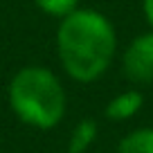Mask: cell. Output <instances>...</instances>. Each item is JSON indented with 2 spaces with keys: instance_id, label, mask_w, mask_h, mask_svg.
<instances>
[{
  "instance_id": "obj_1",
  "label": "cell",
  "mask_w": 153,
  "mask_h": 153,
  "mask_svg": "<svg viewBox=\"0 0 153 153\" xmlns=\"http://www.w3.org/2000/svg\"><path fill=\"white\" fill-rule=\"evenodd\" d=\"M56 54L70 79L79 83L97 81L108 72L117 56L115 25L101 11L76 7L59 23Z\"/></svg>"
},
{
  "instance_id": "obj_5",
  "label": "cell",
  "mask_w": 153,
  "mask_h": 153,
  "mask_svg": "<svg viewBox=\"0 0 153 153\" xmlns=\"http://www.w3.org/2000/svg\"><path fill=\"white\" fill-rule=\"evenodd\" d=\"M97 140V122L86 117V120L76 122L68 137V153H86Z\"/></svg>"
},
{
  "instance_id": "obj_2",
  "label": "cell",
  "mask_w": 153,
  "mask_h": 153,
  "mask_svg": "<svg viewBox=\"0 0 153 153\" xmlns=\"http://www.w3.org/2000/svg\"><path fill=\"white\" fill-rule=\"evenodd\" d=\"M7 99L16 117L38 131L56 128L68 108V95L61 79L43 65L20 68L9 81Z\"/></svg>"
},
{
  "instance_id": "obj_4",
  "label": "cell",
  "mask_w": 153,
  "mask_h": 153,
  "mask_svg": "<svg viewBox=\"0 0 153 153\" xmlns=\"http://www.w3.org/2000/svg\"><path fill=\"white\" fill-rule=\"evenodd\" d=\"M142 106H144V95L137 88H128L124 92H117L106 104L104 115L110 122H126V120H133L135 115L142 110Z\"/></svg>"
},
{
  "instance_id": "obj_6",
  "label": "cell",
  "mask_w": 153,
  "mask_h": 153,
  "mask_svg": "<svg viewBox=\"0 0 153 153\" xmlns=\"http://www.w3.org/2000/svg\"><path fill=\"white\" fill-rule=\"evenodd\" d=\"M117 153H153V126L126 133L117 144Z\"/></svg>"
},
{
  "instance_id": "obj_3",
  "label": "cell",
  "mask_w": 153,
  "mask_h": 153,
  "mask_svg": "<svg viewBox=\"0 0 153 153\" xmlns=\"http://www.w3.org/2000/svg\"><path fill=\"white\" fill-rule=\"evenodd\" d=\"M122 72L133 86L153 83V29L135 36L122 52Z\"/></svg>"
},
{
  "instance_id": "obj_7",
  "label": "cell",
  "mask_w": 153,
  "mask_h": 153,
  "mask_svg": "<svg viewBox=\"0 0 153 153\" xmlns=\"http://www.w3.org/2000/svg\"><path fill=\"white\" fill-rule=\"evenodd\" d=\"M34 5L43 11V14L61 20L79 7V0H34Z\"/></svg>"
},
{
  "instance_id": "obj_8",
  "label": "cell",
  "mask_w": 153,
  "mask_h": 153,
  "mask_svg": "<svg viewBox=\"0 0 153 153\" xmlns=\"http://www.w3.org/2000/svg\"><path fill=\"white\" fill-rule=\"evenodd\" d=\"M142 14H144V20L149 23V27L153 29V0H142Z\"/></svg>"
}]
</instances>
